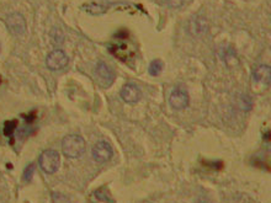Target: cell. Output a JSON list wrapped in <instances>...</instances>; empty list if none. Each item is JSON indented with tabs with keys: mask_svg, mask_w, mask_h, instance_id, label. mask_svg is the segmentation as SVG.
Wrapping results in <instances>:
<instances>
[{
	"mask_svg": "<svg viewBox=\"0 0 271 203\" xmlns=\"http://www.w3.org/2000/svg\"><path fill=\"white\" fill-rule=\"evenodd\" d=\"M85 139L79 134H68L62 140V151L69 159L80 158L85 151Z\"/></svg>",
	"mask_w": 271,
	"mask_h": 203,
	"instance_id": "obj_1",
	"label": "cell"
},
{
	"mask_svg": "<svg viewBox=\"0 0 271 203\" xmlns=\"http://www.w3.org/2000/svg\"><path fill=\"white\" fill-rule=\"evenodd\" d=\"M59 163H61V157H59L58 151L53 150V149L44 150L38 158V164L41 169L50 175L55 174L58 170Z\"/></svg>",
	"mask_w": 271,
	"mask_h": 203,
	"instance_id": "obj_2",
	"label": "cell"
},
{
	"mask_svg": "<svg viewBox=\"0 0 271 203\" xmlns=\"http://www.w3.org/2000/svg\"><path fill=\"white\" fill-rule=\"evenodd\" d=\"M69 58L64 53V50L56 49L52 50L46 58V66L51 70H61L64 67H67Z\"/></svg>",
	"mask_w": 271,
	"mask_h": 203,
	"instance_id": "obj_3",
	"label": "cell"
},
{
	"mask_svg": "<svg viewBox=\"0 0 271 203\" xmlns=\"http://www.w3.org/2000/svg\"><path fill=\"white\" fill-rule=\"evenodd\" d=\"M95 75H97V79L103 87H109L112 85V83L115 81V75L114 70L111 69L109 66H106L105 63L100 62V63L97 66V69H95Z\"/></svg>",
	"mask_w": 271,
	"mask_h": 203,
	"instance_id": "obj_4",
	"label": "cell"
},
{
	"mask_svg": "<svg viewBox=\"0 0 271 203\" xmlns=\"http://www.w3.org/2000/svg\"><path fill=\"white\" fill-rule=\"evenodd\" d=\"M92 155L93 159L98 163H105L107 160H110L114 155V151H112L111 145L107 142H104V140H100L97 144L93 146L92 149Z\"/></svg>",
	"mask_w": 271,
	"mask_h": 203,
	"instance_id": "obj_5",
	"label": "cell"
},
{
	"mask_svg": "<svg viewBox=\"0 0 271 203\" xmlns=\"http://www.w3.org/2000/svg\"><path fill=\"white\" fill-rule=\"evenodd\" d=\"M7 25L11 32L16 36H22L26 32V21H25L24 16L19 13L10 14L7 19Z\"/></svg>",
	"mask_w": 271,
	"mask_h": 203,
	"instance_id": "obj_6",
	"label": "cell"
},
{
	"mask_svg": "<svg viewBox=\"0 0 271 203\" xmlns=\"http://www.w3.org/2000/svg\"><path fill=\"white\" fill-rule=\"evenodd\" d=\"M121 97L126 103L136 104L142 97V91H141V89L136 84L128 83L125 84L122 86V89H121Z\"/></svg>",
	"mask_w": 271,
	"mask_h": 203,
	"instance_id": "obj_7",
	"label": "cell"
},
{
	"mask_svg": "<svg viewBox=\"0 0 271 203\" xmlns=\"http://www.w3.org/2000/svg\"><path fill=\"white\" fill-rule=\"evenodd\" d=\"M189 98L188 92L184 91V90L180 89H175L173 92H171L170 97H169V104L173 107L174 110H184L189 105Z\"/></svg>",
	"mask_w": 271,
	"mask_h": 203,
	"instance_id": "obj_8",
	"label": "cell"
},
{
	"mask_svg": "<svg viewBox=\"0 0 271 203\" xmlns=\"http://www.w3.org/2000/svg\"><path fill=\"white\" fill-rule=\"evenodd\" d=\"M253 78L256 83L269 86L271 84V67L266 66V64L259 66L254 72Z\"/></svg>",
	"mask_w": 271,
	"mask_h": 203,
	"instance_id": "obj_9",
	"label": "cell"
},
{
	"mask_svg": "<svg viewBox=\"0 0 271 203\" xmlns=\"http://www.w3.org/2000/svg\"><path fill=\"white\" fill-rule=\"evenodd\" d=\"M207 31V24L206 21L201 18H194L189 22V32L194 36H200Z\"/></svg>",
	"mask_w": 271,
	"mask_h": 203,
	"instance_id": "obj_10",
	"label": "cell"
},
{
	"mask_svg": "<svg viewBox=\"0 0 271 203\" xmlns=\"http://www.w3.org/2000/svg\"><path fill=\"white\" fill-rule=\"evenodd\" d=\"M83 9L87 11L89 14H92V15H103V14H105L107 9H109V5L99 4V3H92V4L85 5Z\"/></svg>",
	"mask_w": 271,
	"mask_h": 203,
	"instance_id": "obj_11",
	"label": "cell"
},
{
	"mask_svg": "<svg viewBox=\"0 0 271 203\" xmlns=\"http://www.w3.org/2000/svg\"><path fill=\"white\" fill-rule=\"evenodd\" d=\"M163 70V62L160 61V59H155V61L152 62L151 64H149V74L153 75V77H155V75H159L160 73H162Z\"/></svg>",
	"mask_w": 271,
	"mask_h": 203,
	"instance_id": "obj_12",
	"label": "cell"
},
{
	"mask_svg": "<svg viewBox=\"0 0 271 203\" xmlns=\"http://www.w3.org/2000/svg\"><path fill=\"white\" fill-rule=\"evenodd\" d=\"M95 197L101 202H107V203H114V199L111 198L109 192L104 190V188H99V190L95 191Z\"/></svg>",
	"mask_w": 271,
	"mask_h": 203,
	"instance_id": "obj_13",
	"label": "cell"
},
{
	"mask_svg": "<svg viewBox=\"0 0 271 203\" xmlns=\"http://www.w3.org/2000/svg\"><path fill=\"white\" fill-rule=\"evenodd\" d=\"M35 168H36V165L33 164H30V165H27V168L25 169V171H24V175H22V179L25 180V181H31V180H32V177H33V175H35Z\"/></svg>",
	"mask_w": 271,
	"mask_h": 203,
	"instance_id": "obj_14",
	"label": "cell"
},
{
	"mask_svg": "<svg viewBox=\"0 0 271 203\" xmlns=\"http://www.w3.org/2000/svg\"><path fill=\"white\" fill-rule=\"evenodd\" d=\"M52 201L53 203H69V201H68V198L64 196V194L58 192L52 193Z\"/></svg>",
	"mask_w": 271,
	"mask_h": 203,
	"instance_id": "obj_15",
	"label": "cell"
},
{
	"mask_svg": "<svg viewBox=\"0 0 271 203\" xmlns=\"http://www.w3.org/2000/svg\"><path fill=\"white\" fill-rule=\"evenodd\" d=\"M165 2L170 8H180L184 4V0H165Z\"/></svg>",
	"mask_w": 271,
	"mask_h": 203,
	"instance_id": "obj_16",
	"label": "cell"
},
{
	"mask_svg": "<svg viewBox=\"0 0 271 203\" xmlns=\"http://www.w3.org/2000/svg\"><path fill=\"white\" fill-rule=\"evenodd\" d=\"M199 203H205V202H199Z\"/></svg>",
	"mask_w": 271,
	"mask_h": 203,
	"instance_id": "obj_17",
	"label": "cell"
}]
</instances>
